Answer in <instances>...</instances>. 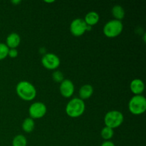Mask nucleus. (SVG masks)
<instances>
[{
  "instance_id": "11",
  "label": "nucleus",
  "mask_w": 146,
  "mask_h": 146,
  "mask_svg": "<svg viewBox=\"0 0 146 146\" xmlns=\"http://www.w3.org/2000/svg\"><path fill=\"white\" fill-rule=\"evenodd\" d=\"M21 43V37L17 33L12 32L9 34L6 39V45L9 48H17Z\"/></svg>"
},
{
  "instance_id": "10",
  "label": "nucleus",
  "mask_w": 146,
  "mask_h": 146,
  "mask_svg": "<svg viewBox=\"0 0 146 146\" xmlns=\"http://www.w3.org/2000/svg\"><path fill=\"white\" fill-rule=\"evenodd\" d=\"M130 89L134 96L142 95L145 90V84L140 78H135L132 80L130 84Z\"/></svg>"
},
{
  "instance_id": "15",
  "label": "nucleus",
  "mask_w": 146,
  "mask_h": 146,
  "mask_svg": "<svg viewBox=\"0 0 146 146\" xmlns=\"http://www.w3.org/2000/svg\"><path fill=\"white\" fill-rule=\"evenodd\" d=\"M34 127H35V122H34V120L32 119L31 118L29 117V118H26L24 120L22 123V125H21V128L22 130L27 133H31L34 129Z\"/></svg>"
},
{
  "instance_id": "5",
  "label": "nucleus",
  "mask_w": 146,
  "mask_h": 146,
  "mask_svg": "<svg viewBox=\"0 0 146 146\" xmlns=\"http://www.w3.org/2000/svg\"><path fill=\"white\" fill-rule=\"evenodd\" d=\"M123 30V24L122 21L116 19L108 21L104 25L103 29L104 34L108 38H115L122 33Z\"/></svg>"
},
{
  "instance_id": "7",
  "label": "nucleus",
  "mask_w": 146,
  "mask_h": 146,
  "mask_svg": "<svg viewBox=\"0 0 146 146\" xmlns=\"http://www.w3.org/2000/svg\"><path fill=\"white\" fill-rule=\"evenodd\" d=\"M41 64L48 70H56L59 67L61 60L59 57L53 53H46L41 58Z\"/></svg>"
},
{
  "instance_id": "4",
  "label": "nucleus",
  "mask_w": 146,
  "mask_h": 146,
  "mask_svg": "<svg viewBox=\"0 0 146 146\" xmlns=\"http://www.w3.org/2000/svg\"><path fill=\"white\" fill-rule=\"evenodd\" d=\"M104 120L105 126L115 129L122 125L124 121V116L121 111L112 110L106 113Z\"/></svg>"
},
{
  "instance_id": "19",
  "label": "nucleus",
  "mask_w": 146,
  "mask_h": 146,
  "mask_svg": "<svg viewBox=\"0 0 146 146\" xmlns=\"http://www.w3.org/2000/svg\"><path fill=\"white\" fill-rule=\"evenodd\" d=\"M52 78L55 82L61 84L65 78L64 74L60 71H54L52 74Z\"/></svg>"
},
{
  "instance_id": "23",
  "label": "nucleus",
  "mask_w": 146,
  "mask_h": 146,
  "mask_svg": "<svg viewBox=\"0 0 146 146\" xmlns=\"http://www.w3.org/2000/svg\"><path fill=\"white\" fill-rule=\"evenodd\" d=\"M44 2L48 3V4H50V3H54V1H44Z\"/></svg>"
},
{
  "instance_id": "2",
  "label": "nucleus",
  "mask_w": 146,
  "mask_h": 146,
  "mask_svg": "<svg viewBox=\"0 0 146 146\" xmlns=\"http://www.w3.org/2000/svg\"><path fill=\"white\" fill-rule=\"evenodd\" d=\"M86 110V104L84 101L76 97L70 100L66 106V113L70 118H76L81 116Z\"/></svg>"
},
{
  "instance_id": "9",
  "label": "nucleus",
  "mask_w": 146,
  "mask_h": 146,
  "mask_svg": "<svg viewBox=\"0 0 146 146\" xmlns=\"http://www.w3.org/2000/svg\"><path fill=\"white\" fill-rule=\"evenodd\" d=\"M59 91L61 95L66 98H69L74 95L75 86L70 79H64L60 84Z\"/></svg>"
},
{
  "instance_id": "12",
  "label": "nucleus",
  "mask_w": 146,
  "mask_h": 146,
  "mask_svg": "<svg viewBox=\"0 0 146 146\" xmlns=\"http://www.w3.org/2000/svg\"><path fill=\"white\" fill-rule=\"evenodd\" d=\"M93 94H94V87L90 84H85L82 86L78 91V96H79L78 98L84 101L91 98Z\"/></svg>"
},
{
  "instance_id": "22",
  "label": "nucleus",
  "mask_w": 146,
  "mask_h": 146,
  "mask_svg": "<svg viewBox=\"0 0 146 146\" xmlns=\"http://www.w3.org/2000/svg\"><path fill=\"white\" fill-rule=\"evenodd\" d=\"M21 1H20V0H15V1H11V3H12L13 4H14V5H17V4H20Z\"/></svg>"
},
{
  "instance_id": "18",
  "label": "nucleus",
  "mask_w": 146,
  "mask_h": 146,
  "mask_svg": "<svg viewBox=\"0 0 146 146\" xmlns=\"http://www.w3.org/2000/svg\"><path fill=\"white\" fill-rule=\"evenodd\" d=\"M9 50V48L6 45V44L0 43V61L5 59L8 56Z\"/></svg>"
},
{
  "instance_id": "6",
  "label": "nucleus",
  "mask_w": 146,
  "mask_h": 146,
  "mask_svg": "<svg viewBox=\"0 0 146 146\" xmlns=\"http://www.w3.org/2000/svg\"><path fill=\"white\" fill-rule=\"evenodd\" d=\"M70 32L74 36H81L86 31H90L91 27L87 25L84 21V19L77 18L73 20L70 24Z\"/></svg>"
},
{
  "instance_id": "8",
  "label": "nucleus",
  "mask_w": 146,
  "mask_h": 146,
  "mask_svg": "<svg viewBox=\"0 0 146 146\" xmlns=\"http://www.w3.org/2000/svg\"><path fill=\"white\" fill-rule=\"evenodd\" d=\"M47 112V108L45 104L40 101H36L31 104L29 108V117L32 119H39L43 118Z\"/></svg>"
},
{
  "instance_id": "17",
  "label": "nucleus",
  "mask_w": 146,
  "mask_h": 146,
  "mask_svg": "<svg viewBox=\"0 0 146 146\" xmlns=\"http://www.w3.org/2000/svg\"><path fill=\"white\" fill-rule=\"evenodd\" d=\"M27 139L24 135H17L13 138L12 146H27Z\"/></svg>"
},
{
  "instance_id": "1",
  "label": "nucleus",
  "mask_w": 146,
  "mask_h": 146,
  "mask_svg": "<svg viewBox=\"0 0 146 146\" xmlns=\"http://www.w3.org/2000/svg\"><path fill=\"white\" fill-rule=\"evenodd\" d=\"M16 92L21 99L25 101H31L36 96V89L31 83L21 81L16 86Z\"/></svg>"
},
{
  "instance_id": "16",
  "label": "nucleus",
  "mask_w": 146,
  "mask_h": 146,
  "mask_svg": "<svg viewBox=\"0 0 146 146\" xmlns=\"http://www.w3.org/2000/svg\"><path fill=\"white\" fill-rule=\"evenodd\" d=\"M113 129L109 128V127H104L101 131V136L104 141H111V139L113 137Z\"/></svg>"
},
{
  "instance_id": "20",
  "label": "nucleus",
  "mask_w": 146,
  "mask_h": 146,
  "mask_svg": "<svg viewBox=\"0 0 146 146\" xmlns=\"http://www.w3.org/2000/svg\"><path fill=\"white\" fill-rule=\"evenodd\" d=\"M18 54L19 53L17 48H9V50L8 56H9L10 58H17V57L18 56Z\"/></svg>"
},
{
  "instance_id": "13",
  "label": "nucleus",
  "mask_w": 146,
  "mask_h": 146,
  "mask_svg": "<svg viewBox=\"0 0 146 146\" xmlns=\"http://www.w3.org/2000/svg\"><path fill=\"white\" fill-rule=\"evenodd\" d=\"M84 20L87 25L92 27L93 26H95L98 24L100 20V16L96 11H91L86 14Z\"/></svg>"
},
{
  "instance_id": "3",
  "label": "nucleus",
  "mask_w": 146,
  "mask_h": 146,
  "mask_svg": "<svg viewBox=\"0 0 146 146\" xmlns=\"http://www.w3.org/2000/svg\"><path fill=\"white\" fill-rule=\"evenodd\" d=\"M128 110L135 115L143 114L146 111V99L143 95L133 96L128 102Z\"/></svg>"
},
{
  "instance_id": "14",
  "label": "nucleus",
  "mask_w": 146,
  "mask_h": 146,
  "mask_svg": "<svg viewBox=\"0 0 146 146\" xmlns=\"http://www.w3.org/2000/svg\"><path fill=\"white\" fill-rule=\"evenodd\" d=\"M113 17H114V19L121 21L125 17V10L123 7L121 5H115L111 9Z\"/></svg>"
},
{
  "instance_id": "21",
  "label": "nucleus",
  "mask_w": 146,
  "mask_h": 146,
  "mask_svg": "<svg viewBox=\"0 0 146 146\" xmlns=\"http://www.w3.org/2000/svg\"><path fill=\"white\" fill-rule=\"evenodd\" d=\"M101 146H115V145L111 141H104V142L101 143Z\"/></svg>"
}]
</instances>
